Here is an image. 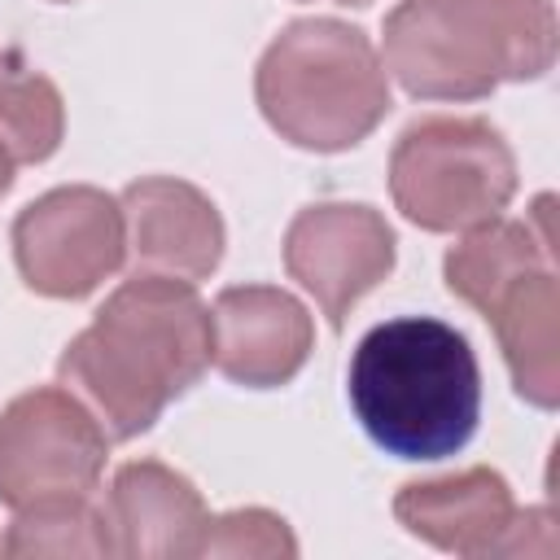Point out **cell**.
Instances as JSON below:
<instances>
[{
    "label": "cell",
    "instance_id": "e0dca14e",
    "mask_svg": "<svg viewBox=\"0 0 560 560\" xmlns=\"http://www.w3.org/2000/svg\"><path fill=\"white\" fill-rule=\"evenodd\" d=\"M13 166H18V162H13V153L0 144V197H4V192H9V184H13Z\"/></svg>",
    "mask_w": 560,
    "mask_h": 560
},
{
    "label": "cell",
    "instance_id": "5b68a950",
    "mask_svg": "<svg viewBox=\"0 0 560 560\" xmlns=\"http://www.w3.org/2000/svg\"><path fill=\"white\" fill-rule=\"evenodd\" d=\"M389 192L416 228L468 232L508 210L516 158L486 118H420L394 144Z\"/></svg>",
    "mask_w": 560,
    "mask_h": 560
},
{
    "label": "cell",
    "instance_id": "3957f363",
    "mask_svg": "<svg viewBox=\"0 0 560 560\" xmlns=\"http://www.w3.org/2000/svg\"><path fill=\"white\" fill-rule=\"evenodd\" d=\"M381 61L420 101H481L551 70L556 13L551 0H402Z\"/></svg>",
    "mask_w": 560,
    "mask_h": 560
},
{
    "label": "cell",
    "instance_id": "8992f818",
    "mask_svg": "<svg viewBox=\"0 0 560 560\" xmlns=\"http://www.w3.org/2000/svg\"><path fill=\"white\" fill-rule=\"evenodd\" d=\"M105 455L101 420L70 389L39 385L0 411V503L18 512L48 499H92Z\"/></svg>",
    "mask_w": 560,
    "mask_h": 560
},
{
    "label": "cell",
    "instance_id": "7a4b0ae2",
    "mask_svg": "<svg viewBox=\"0 0 560 560\" xmlns=\"http://www.w3.org/2000/svg\"><path fill=\"white\" fill-rule=\"evenodd\" d=\"M350 407L398 459L455 455L481 416V368L464 332L429 315L376 324L350 359Z\"/></svg>",
    "mask_w": 560,
    "mask_h": 560
},
{
    "label": "cell",
    "instance_id": "7c38bea8",
    "mask_svg": "<svg viewBox=\"0 0 560 560\" xmlns=\"http://www.w3.org/2000/svg\"><path fill=\"white\" fill-rule=\"evenodd\" d=\"M101 516L114 556H140V560L197 556L201 534L210 525V512L192 490V481L158 459L122 464L114 472Z\"/></svg>",
    "mask_w": 560,
    "mask_h": 560
},
{
    "label": "cell",
    "instance_id": "30bf717a",
    "mask_svg": "<svg viewBox=\"0 0 560 560\" xmlns=\"http://www.w3.org/2000/svg\"><path fill=\"white\" fill-rule=\"evenodd\" d=\"M127 258L136 271L206 280L223 258V219L214 201L171 175H144L122 192Z\"/></svg>",
    "mask_w": 560,
    "mask_h": 560
},
{
    "label": "cell",
    "instance_id": "52a82bcc",
    "mask_svg": "<svg viewBox=\"0 0 560 560\" xmlns=\"http://www.w3.org/2000/svg\"><path fill=\"white\" fill-rule=\"evenodd\" d=\"M22 280L44 298H88L127 262L122 206L88 184L52 188L13 223Z\"/></svg>",
    "mask_w": 560,
    "mask_h": 560
},
{
    "label": "cell",
    "instance_id": "4fadbf2b",
    "mask_svg": "<svg viewBox=\"0 0 560 560\" xmlns=\"http://www.w3.org/2000/svg\"><path fill=\"white\" fill-rule=\"evenodd\" d=\"M508 359L512 385L525 402L534 407H556L560 402V280H556V258L551 262H529L503 284L486 293L477 306Z\"/></svg>",
    "mask_w": 560,
    "mask_h": 560
},
{
    "label": "cell",
    "instance_id": "277c9868",
    "mask_svg": "<svg viewBox=\"0 0 560 560\" xmlns=\"http://www.w3.org/2000/svg\"><path fill=\"white\" fill-rule=\"evenodd\" d=\"M262 118L298 149L337 153L359 144L389 109V74L359 26L337 18L289 22L258 61Z\"/></svg>",
    "mask_w": 560,
    "mask_h": 560
},
{
    "label": "cell",
    "instance_id": "2e32d148",
    "mask_svg": "<svg viewBox=\"0 0 560 560\" xmlns=\"http://www.w3.org/2000/svg\"><path fill=\"white\" fill-rule=\"evenodd\" d=\"M298 542L289 525L262 508H241L228 516H214L201 534L197 556H293Z\"/></svg>",
    "mask_w": 560,
    "mask_h": 560
},
{
    "label": "cell",
    "instance_id": "ba28073f",
    "mask_svg": "<svg viewBox=\"0 0 560 560\" xmlns=\"http://www.w3.org/2000/svg\"><path fill=\"white\" fill-rule=\"evenodd\" d=\"M394 516L416 538L455 556H556L551 508L521 512L508 481L490 468L411 481L398 490Z\"/></svg>",
    "mask_w": 560,
    "mask_h": 560
},
{
    "label": "cell",
    "instance_id": "8fae6325",
    "mask_svg": "<svg viewBox=\"0 0 560 560\" xmlns=\"http://www.w3.org/2000/svg\"><path fill=\"white\" fill-rule=\"evenodd\" d=\"M214 368L245 385L271 389L298 376L311 354V315L306 306L271 284H236L214 298Z\"/></svg>",
    "mask_w": 560,
    "mask_h": 560
},
{
    "label": "cell",
    "instance_id": "6da1fadb",
    "mask_svg": "<svg viewBox=\"0 0 560 560\" xmlns=\"http://www.w3.org/2000/svg\"><path fill=\"white\" fill-rule=\"evenodd\" d=\"M214 359V319L192 280L136 271L96 319L66 346L57 376L101 420L109 442H127L192 389Z\"/></svg>",
    "mask_w": 560,
    "mask_h": 560
},
{
    "label": "cell",
    "instance_id": "ac0fdd59",
    "mask_svg": "<svg viewBox=\"0 0 560 560\" xmlns=\"http://www.w3.org/2000/svg\"><path fill=\"white\" fill-rule=\"evenodd\" d=\"M341 4H368V0H341Z\"/></svg>",
    "mask_w": 560,
    "mask_h": 560
},
{
    "label": "cell",
    "instance_id": "9c48e42d",
    "mask_svg": "<svg viewBox=\"0 0 560 560\" xmlns=\"http://www.w3.org/2000/svg\"><path fill=\"white\" fill-rule=\"evenodd\" d=\"M284 267L341 332L350 306L394 271V228L372 206L315 201L284 232Z\"/></svg>",
    "mask_w": 560,
    "mask_h": 560
},
{
    "label": "cell",
    "instance_id": "5bb4252c",
    "mask_svg": "<svg viewBox=\"0 0 560 560\" xmlns=\"http://www.w3.org/2000/svg\"><path fill=\"white\" fill-rule=\"evenodd\" d=\"M61 131L66 105L52 79L0 48V144L13 153V162H44L57 153Z\"/></svg>",
    "mask_w": 560,
    "mask_h": 560
},
{
    "label": "cell",
    "instance_id": "9a60e30c",
    "mask_svg": "<svg viewBox=\"0 0 560 560\" xmlns=\"http://www.w3.org/2000/svg\"><path fill=\"white\" fill-rule=\"evenodd\" d=\"M0 551L4 556H114L105 516L88 503V494L18 508Z\"/></svg>",
    "mask_w": 560,
    "mask_h": 560
}]
</instances>
